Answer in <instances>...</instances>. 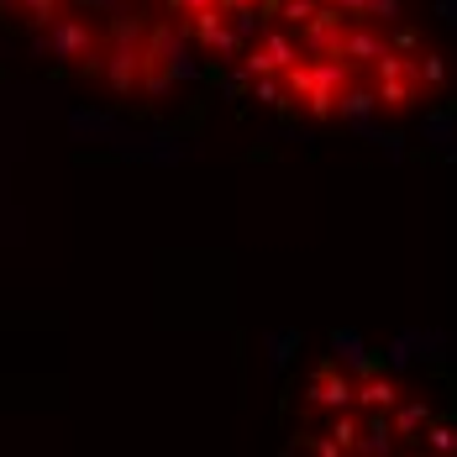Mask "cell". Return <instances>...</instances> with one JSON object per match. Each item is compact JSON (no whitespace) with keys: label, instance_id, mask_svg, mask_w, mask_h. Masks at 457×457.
<instances>
[{"label":"cell","instance_id":"1","mask_svg":"<svg viewBox=\"0 0 457 457\" xmlns=\"http://www.w3.org/2000/svg\"><path fill=\"white\" fill-rule=\"evenodd\" d=\"M174 21L195 63L305 121H395L442 85L411 0H174Z\"/></svg>","mask_w":457,"mask_h":457},{"label":"cell","instance_id":"3","mask_svg":"<svg viewBox=\"0 0 457 457\" xmlns=\"http://www.w3.org/2000/svg\"><path fill=\"white\" fill-rule=\"evenodd\" d=\"M295 431L326 453H405L457 442V420L442 411L436 389L400 378L373 358L320 363L300 395Z\"/></svg>","mask_w":457,"mask_h":457},{"label":"cell","instance_id":"2","mask_svg":"<svg viewBox=\"0 0 457 457\" xmlns=\"http://www.w3.org/2000/svg\"><path fill=\"white\" fill-rule=\"evenodd\" d=\"M0 21L69 85L116 105L163 100L189 63L174 0H0Z\"/></svg>","mask_w":457,"mask_h":457}]
</instances>
